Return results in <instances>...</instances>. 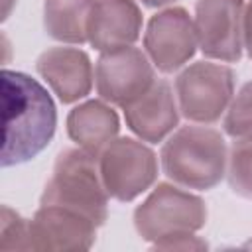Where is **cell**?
Returning a JSON list of instances; mask_svg holds the SVG:
<instances>
[{
    "label": "cell",
    "mask_w": 252,
    "mask_h": 252,
    "mask_svg": "<svg viewBox=\"0 0 252 252\" xmlns=\"http://www.w3.org/2000/svg\"><path fill=\"white\" fill-rule=\"evenodd\" d=\"M156 81V67L140 47L102 51L94 67V85L102 100L124 108Z\"/></svg>",
    "instance_id": "52a82bcc"
},
{
    "label": "cell",
    "mask_w": 252,
    "mask_h": 252,
    "mask_svg": "<svg viewBox=\"0 0 252 252\" xmlns=\"http://www.w3.org/2000/svg\"><path fill=\"white\" fill-rule=\"evenodd\" d=\"M197 47L195 24L185 8L171 6L150 18L144 32V51L158 71L173 73L181 69Z\"/></svg>",
    "instance_id": "9c48e42d"
},
{
    "label": "cell",
    "mask_w": 252,
    "mask_h": 252,
    "mask_svg": "<svg viewBox=\"0 0 252 252\" xmlns=\"http://www.w3.org/2000/svg\"><path fill=\"white\" fill-rule=\"evenodd\" d=\"M98 167L108 197L130 203L158 179V158L146 144L122 136L114 138L100 154Z\"/></svg>",
    "instance_id": "8992f818"
},
{
    "label": "cell",
    "mask_w": 252,
    "mask_h": 252,
    "mask_svg": "<svg viewBox=\"0 0 252 252\" xmlns=\"http://www.w3.org/2000/svg\"><path fill=\"white\" fill-rule=\"evenodd\" d=\"M0 248L2 250H32L30 240V220H26L20 213L2 207L0 213Z\"/></svg>",
    "instance_id": "ac0fdd59"
},
{
    "label": "cell",
    "mask_w": 252,
    "mask_h": 252,
    "mask_svg": "<svg viewBox=\"0 0 252 252\" xmlns=\"http://www.w3.org/2000/svg\"><path fill=\"white\" fill-rule=\"evenodd\" d=\"M2 167L33 159L55 136L57 108L51 94L22 71L4 69L2 77Z\"/></svg>",
    "instance_id": "6da1fadb"
},
{
    "label": "cell",
    "mask_w": 252,
    "mask_h": 252,
    "mask_svg": "<svg viewBox=\"0 0 252 252\" xmlns=\"http://www.w3.org/2000/svg\"><path fill=\"white\" fill-rule=\"evenodd\" d=\"M96 224L65 207L39 205L30 220L32 250H89L96 240Z\"/></svg>",
    "instance_id": "30bf717a"
},
{
    "label": "cell",
    "mask_w": 252,
    "mask_h": 252,
    "mask_svg": "<svg viewBox=\"0 0 252 252\" xmlns=\"http://www.w3.org/2000/svg\"><path fill=\"white\" fill-rule=\"evenodd\" d=\"M226 179L236 195L252 199V138H238L232 144L226 163Z\"/></svg>",
    "instance_id": "2e32d148"
},
{
    "label": "cell",
    "mask_w": 252,
    "mask_h": 252,
    "mask_svg": "<svg viewBox=\"0 0 252 252\" xmlns=\"http://www.w3.org/2000/svg\"><path fill=\"white\" fill-rule=\"evenodd\" d=\"M144 6H148V8H163V6H169V4H173L175 0H140Z\"/></svg>",
    "instance_id": "44dd1931"
},
{
    "label": "cell",
    "mask_w": 252,
    "mask_h": 252,
    "mask_svg": "<svg viewBox=\"0 0 252 252\" xmlns=\"http://www.w3.org/2000/svg\"><path fill=\"white\" fill-rule=\"evenodd\" d=\"M244 248H252V238H250V240H248V242L244 244Z\"/></svg>",
    "instance_id": "7402d4cb"
},
{
    "label": "cell",
    "mask_w": 252,
    "mask_h": 252,
    "mask_svg": "<svg viewBox=\"0 0 252 252\" xmlns=\"http://www.w3.org/2000/svg\"><path fill=\"white\" fill-rule=\"evenodd\" d=\"M163 175L185 189L209 191L226 175L228 150L222 134L209 126H181L161 146Z\"/></svg>",
    "instance_id": "7a4b0ae2"
},
{
    "label": "cell",
    "mask_w": 252,
    "mask_h": 252,
    "mask_svg": "<svg viewBox=\"0 0 252 252\" xmlns=\"http://www.w3.org/2000/svg\"><path fill=\"white\" fill-rule=\"evenodd\" d=\"M142 33V10L134 0H96L89 22V43L102 51L128 47Z\"/></svg>",
    "instance_id": "4fadbf2b"
},
{
    "label": "cell",
    "mask_w": 252,
    "mask_h": 252,
    "mask_svg": "<svg viewBox=\"0 0 252 252\" xmlns=\"http://www.w3.org/2000/svg\"><path fill=\"white\" fill-rule=\"evenodd\" d=\"M37 75L49 85L63 104L85 98L93 89V63L79 47H49L35 61Z\"/></svg>",
    "instance_id": "8fae6325"
},
{
    "label": "cell",
    "mask_w": 252,
    "mask_h": 252,
    "mask_svg": "<svg viewBox=\"0 0 252 252\" xmlns=\"http://www.w3.org/2000/svg\"><path fill=\"white\" fill-rule=\"evenodd\" d=\"M244 0H197L195 33L205 57L236 63L244 51Z\"/></svg>",
    "instance_id": "ba28073f"
},
{
    "label": "cell",
    "mask_w": 252,
    "mask_h": 252,
    "mask_svg": "<svg viewBox=\"0 0 252 252\" xmlns=\"http://www.w3.org/2000/svg\"><path fill=\"white\" fill-rule=\"evenodd\" d=\"M222 128L234 140L252 138V81L244 83L232 96L222 120Z\"/></svg>",
    "instance_id": "e0dca14e"
},
{
    "label": "cell",
    "mask_w": 252,
    "mask_h": 252,
    "mask_svg": "<svg viewBox=\"0 0 252 252\" xmlns=\"http://www.w3.org/2000/svg\"><path fill=\"white\" fill-rule=\"evenodd\" d=\"M234 96V71L213 61H195L175 79L179 114L195 124H215Z\"/></svg>",
    "instance_id": "5b68a950"
},
{
    "label": "cell",
    "mask_w": 252,
    "mask_h": 252,
    "mask_svg": "<svg viewBox=\"0 0 252 252\" xmlns=\"http://www.w3.org/2000/svg\"><path fill=\"white\" fill-rule=\"evenodd\" d=\"M126 126L142 140L158 144L165 140L179 124V106L171 85L156 79L154 85L124 108Z\"/></svg>",
    "instance_id": "7c38bea8"
},
{
    "label": "cell",
    "mask_w": 252,
    "mask_h": 252,
    "mask_svg": "<svg viewBox=\"0 0 252 252\" xmlns=\"http://www.w3.org/2000/svg\"><path fill=\"white\" fill-rule=\"evenodd\" d=\"M242 39H244V51L252 59V0L244 8V24H242Z\"/></svg>",
    "instance_id": "ffe728a7"
},
{
    "label": "cell",
    "mask_w": 252,
    "mask_h": 252,
    "mask_svg": "<svg viewBox=\"0 0 252 252\" xmlns=\"http://www.w3.org/2000/svg\"><path fill=\"white\" fill-rule=\"evenodd\" d=\"M96 0H45L43 30L61 43L83 45L89 41V22Z\"/></svg>",
    "instance_id": "9a60e30c"
},
{
    "label": "cell",
    "mask_w": 252,
    "mask_h": 252,
    "mask_svg": "<svg viewBox=\"0 0 252 252\" xmlns=\"http://www.w3.org/2000/svg\"><path fill=\"white\" fill-rule=\"evenodd\" d=\"M207 222V205L177 183H158L134 209V228L146 242L193 234Z\"/></svg>",
    "instance_id": "277c9868"
},
{
    "label": "cell",
    "mask_w": 252,
    "mask_h": 252,
    "mask_svg": "<svg viewBox=\"0 0 252 252\" xmlns=\"http://www.w3.org/2000/svg\"><path fill=\"white\" fill-rule=\"evenodd\" d=\"M39 205L65 207L102 226L108 219V193L100 177L98 156L83 148L59 152Z\"/></svg>",
    "instance_id": "3957f363"
},
{
    "label": "cell",
    "mask_w": 252,
    "mask_h": 252,
    "mask_svg": "<svg viewBox=\"0 0 252 252\" xmlns=\"http://www.w3.org/2000/svg\"><path fill=\"white\" fill-rule=\"evenodd\" d=\"M207 248V242L197 238L193 234H183V236H173V238H163L159 242L152 244V250H201Z\"/></svg>",
    "instance_id": "d6986e66"
},
{
    "label": "cell",
    "mask_w": 252,
    "mask_h": 252,
    "mask_svg": "<svg viewBox=\"0 0 252 252\" xmlns=\"http://www.w3.org/2000/svg\"><path fill=\"white\" fill-rule=\"evenodd\" d=\"M67 136L83 150L98 156L120 130V118L106 100H85L67 114Z\"/></svg>",
    "instance_id": "5bb4252c"
}]
</instances>
